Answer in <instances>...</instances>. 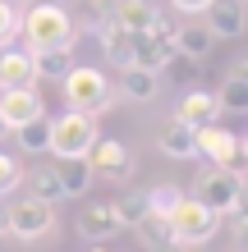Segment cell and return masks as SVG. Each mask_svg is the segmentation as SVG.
Wrapping results in <instances>:
<instances>
[{
	"instance_id": "6da1fadb",
	"label": "cell",
	"mask_w": 248,
	"mask_h": 252,
	"mask_svg": "<svg viewBox=\"0 0 248 252\" xmlns=\"http://www.w3.org/2000/svg\"><path fill=\"white\" fill-rule=\"evenodd\" d=\"M19 37L28 51H46V46H74L78 37V23L74 14L55 0H37V5L23 9V23H19Z\"/></svg>"
},
{
	"instance_id": "7a4b0ae2",
	"label": "cell",
	"mask_w": 248,
	"mask_h": 252,
	"mask_svg": "<svg viewBox=\"0 0 248 252\" xmlns=\"http://www.w3.org/2000/svg\"><path fill=\"white\" fill-rule=\"evenodd\" d=\"M60 92H65V106L69 110H83V115H106L115 106V83L106 78V69H92V64H74L60 78Z\"/></svg>"
},
{
	"instance_id": "3957f363",
	"label": "cell",
	"mask_w": 248,
	"mask_h": 252,
	"mask_svg": "<svg viewBox=\"0 0 248 252\" xmlns=\"http://www.w3.org/2000/svg\"><path fill=\"white\" fill-rule=\"evenodd\" d=\"M51 234H55V202L19 197V202L5 206V216H0V239L33 243V239H51Z\"/></svg>"
},
{
	"instance_id": "277c9868",
	"label": "cell",
	"mask_w": 248,
	"mask_h": 252,
	"mask_svg": "<svg viewBox=\"0 0 248 252\" xmlns=\"http://www.w3.org/2000/svg\"><path fill=\"white\" fill-rule=\"evenodd\" d=\"M170 229H175V239H179L184 248H202V243H212L216 234H221V216L212 211V206H202L193 192H179V202L170 206Z\"/></svg>"
},
{
	"instance_id": "5b68a950",
	"label": "cell",
	"mask_w": 248,
	"mask_h": 252,
	"mask_svg": "<svg viewBox=\"0 0 248 252\" xmlns=\"http://www.w3.org/2000/svg\"><path fill=\"white\" fill-rule=\"evenodd\" d=\"M97 138H101V128H97V115L65 110L60 120H51V142H46V152H51L55 160H65V156H87Z\"/></svg>"
},
{
	"instance_id": "8992f818",
	"label": "cell",
	"mask_w": 248,
	"mask_h": 252,
	"mask_svg": "<svg viewBox=\"0 0 248 252\" xmlns=\"http://www.w3.org/2000/svg\"><path fill=\"white\" fill-rule=\"evenodd\" d=\"M239 184H244V174L235 170V165H207L193 179V197L202 202V206H212L216 216H230V202H235V192H239Z\"/></svg>"
},
{
	"instance_id": "52a82bcc",
	"label": "cell",
	"mask_w": 248,
	"mask_h": 252,
	"mask_svg": "<svg viewBox=\"0 0 248 252\" xmlns=\"http://www.w3.org/2000/svg\"><path fill=\"white\" fill-rule=\"evenodd\" d=\"M170 37H175V23L166 19V14L156 19V28H152V32H134V64H138V69L161 73V69L170 64V55H175Z\"/></svg>"
},
{
	"instance_id": "ba28073f",
	"label": "cell",
	"mask_w": 248,
	"mask_h": 252,
	"mask_svg": "<svg viewBox=\"0 0 248 252\" xmlns=\"http://www.w3.org/2000/svg\"><path fill=\"white\" fill-rule=\"evenodd\" d=\"M87 165H92L97 179L120 184V179L134 174V152H129V142H120V138H97L92 152H87Z\"/></svg>"
},
{
	"instance_id": "9c48e42d",
	"label": "cell",
	"mask_w": 248,
	"mask_h": 252,
	"mask_svg": "<svg viewBox=\"0 0 248 252\" xmlns=\"http://www.w3.org/2000/svg\"><path fill=\"white\" fill-rule=\"evenodd\" d=\"M37 115H46V101H41L37 87H5L0 92V120H5L9 133L28 120H37Z\"/></svg>"
},
{
	"instance_id": "30bf717a",
	"label": "cell",
	"mask_w": 248,
	"mask_h": 252,
	"mask_svg": "<svg viewBox=\"0 0 248 252\" xmlns=\"http://www.w3.org/2000/svg\"><path fill=\"white\" fill-rule=\"evenodd\" d=\"M216 41H221V37H216L212 28H207V19L198 14V19H184L179 28H175L170 46H175V55H188V60H198V64H202V60L216 51Z\"/></svg>"
},
{
	"instance_id": "8fae6325",
	"label": "cell",
	"mask_w": 248,
	"mask_h": 252,
	"mask_svg": "<svg viewBox=\"0 0 248 252\" xmlns=\"http://www.w3.org/2000/svg\"><path fill=\"white\" fill-rule=\"evenodd\" d=\"M156 152L161 156H170V160H193L198 156V128L188 124V120H166L161 124V133H156Z\"/></svg>"
},
{
	"instance_id": "7c38bea8",
	"label": "cell",
	"mask_w": 248,
	"mask_h": 252,
	"mask_svg": "<svg viewBox=\"0 0 248 252\" xmlns=\"http://www.w3.org/2000/svg\"><path fill=\"white\" fill-rule=\"evenodd\" d=\"M198 156L207 165H235L239 160V138L221 124H202L198 128Z\"/></svg>"
},
{
	"instance_id": "4fadbf2b",
	"label": "cell",
	"mask_w": 248,
	"mask_h": 252,
	"mask_svg": "<svg viewBox=\"0 0 248 252\" xmlns=\"http://www.w3.org/2000/svg\"><path fill=\"white\" fill-rule=\"evenodd\" d=\"M5 87H37V64L28 46H0V92Z\"/></svg>"
},
{
	"instance_id": "5bb4252c",
	"label": "cell",
	"mask_w": 248,
	"mask_h": 252,
	"mask_svg": "<svg viewBox=\"0 0 248 252\" xmlns=\"http://www.w3.org/2000/svg\"><path fill=\"white\" fill-rule=\"evenodd\" d=\"M110 234H120L115 206H110V202H87L83 211H78V239H87V243H106Z\"/></svg>"
},
{
	"instance_id": "9a60e30c",
	"label": "cell",
	"mask_w": 248,
	"mask_h": 252,
	"mask_svg": "<svg viewBox=\"0 0 248 252\" xmlns=\"http://www.w3.org/2000/svg\"><path fill=\"white\" fill-rule=\"evenodd\" d=\"M175 115H179V120H188L193 128H202V124H216V120H221V106H216V92H202V87H188V92L179 96V106H175Z\"/></svg>"
},
{
	"instance_id": "2e32d148",
	"label": "cell",
	"mask_w": 248,
	"mask_h": 252,
	"mask_svg": "<svg viewBox=\"0 0 248 252\" xmlns=\"http://www.w3.org/2000/svg\"><path fill=\"white\" fill-rule=\"evenodd\" d=\"M115 92H120L124 101H138V106H147V101L161 92V73L129 64V69H120V87H115Z\"/></svg>"
},
{
	"instance_id": "e0dca14e",
	"label": "cell",
	"mask_w": 248,
	"mask_h": 252,
	"mask_svg": "<svg viewBox=\"0 0 248 252\" xmlns=\"http://www.w3.org/2000/svg\"><path fill=\"white\" fill-rule=\"evenodd\" d=\"M97 37H101V55H106L110 69H129L134 64V32H124V28L110 19L106 28H97Z\"/></svg>"
},
{
	"instance_id": "ac0fdd59",
	"label": "cell",
	"mask_w": 248,
	"mask_h": 252,
	"mask_svg": "<svg viewBox=\"0 0 248 252\" xmlns=\"http://www.w3.org/2000/svg\"><path fill=\"white\" fill-rule=\"evenodd\" d=\"M202 19H207V28L216 37H239L248 28V9L239 5V0H212V9L202 14Z\"/></svg>"
},
{
	"instance_id": "d6986e66",
	"label": "cell",
	"mask_w": 248,
	"mask_h": 252,
	"mask_svg": "<svg viewBox=\"0 0 248 252\" xmlns=\"http://www.w3.org/2000/svg\"><path fill=\"white\" fill-rule=\"evenodd\" d=\"M156 19H161V9H156L152 0H120V5H115V23H120L124 32H152Z\"/></svg>"
},
{
	"instance_id": "ffe728a7",
	"label": "cell",
	"mask_w": 248,
	"mask_h": 252,
	"mask_svg": "<svg viewBox=\"0 0 248 252\" xmlns=\"http://www.w3.org/2000/svg\"><path fill=\"white\" fill-rule=\"evenodd\" d=\"M33 64H37V78L60 83L65 73L78 64V55H74V46H46V51H33Z\"/></svg>"
},
{
	"instance_id": "44dd1931",
	"label": "cell",
	"mask_w": 248,
	"mask_h": 252,
	"mask_svg": "<svg viewBox=\"0 0 248 252\" xmlns=\"http://www.w3.org/2000/svg\"><path fill=\"white\" fill-rule=\"evenodd\" d=\"M55 174H60V184H65V197H78V192L92 188V165H87V156H65V160H55Z\"/></svg>"
},
{
	"instance_id": "7402d4cb",
	"label": "cell",
	"mask_w": 248,
	"mask_h": 252,
	"mask_svg": "<svg viewBox=\"0 0 248 252\" xmlns=\"http://www.w3.org/2000/svg\"><path fill=\"white\" fill-rule=\"evenodd\" d=\"M110 206H115V220H120V229H134L138 220H147V216H152L147 188H129V192H120Z\"/></svg>"
},
{
	"instance_id": "603a6c76",
	"label": "cell",
	"mask_w": 248,
	"mask_h": 252,
	"mask_svg": "<svg viewBox=\"0 0 248 252\" xmlns=\"http://www.w3.org/2000/svg\"><path fill=\"white\" fill-rule=\"evenodd\" d=\"M23 184L33 188V197H41V202H65V184H60V174H55V165H37V170H28V174H23Z\"/></svg>"
},
{
	"instance_id": "cb8c5ba5",
	"label": "cell",
	"mask_w": 248,
	"mask_h": 252,
	"mask_svg": "<svg viewBox=\"0 0 248 252\" xmlns=\"http://www.w3.org/2000/svg\"><path fill=\"white\" fill-rule=\"evenodd\" d=\"M14 138H19V152L41 156V152H46V142H51V120H46V115H37V120H28V124L14 128Z\"/></svg>"
},
{
	"instance_id": "d4e9b609",
	"label": "cell",
	"mask_w": 248,
	"mask_h": 252,
	"mask_svg": "<svg viewBox=\"0 0 248 252\" xmlns=\"http://www.w3.org/2000/svg\"><path fill=\"white\" fill-rule=\"evenodd\" d=\"M216 106L230 115H248V83H239L235 73H225V83L216 87Z\"/></svg>"
},
{
	"instance_id": "484cf974",
	"label": "cell",
	"mask_w": 248,
	"mask_h": 252,
	"mask_svg": "<svg viewBox=\"0 0 248 252\" xmlns=\"http://www.w3.org/2000/svg\"><path fill=\"white\" fill-rule=\"evenodd\" d=\"M134 234H138V243H142V248H161V243H170V239H175L170 220H166V216H156V211H152L147 220H138Z\"/></svg>"
},
{
	"instance_id": "4316f807",
	"label": "cell",
	"mask_w": 248,
	"mask_h": 252,
	"mask_svg": "<svg viewBox=\"0 0 248 252\" xmlns=\"http://www.w3.org/2000/svg\"><path fill=\"white\" fill-rule=\"evenodd\" d=\"M78 5H83V28L97 32V28H106L115 19V5H120V0H78Z\"/></svg>"
},
{
	"instance_id": "83f0119b",
	"label": "cell",
	"mask_w": 248,
	"mask_h": 252,
	"mask_svg": "<svg viewBox=\"0 0 248 252\" xmlns=\"http://www.w3.org/2000/svg\"><path fill=\"white\" fill-rule=\"evenodd\" d=\"M19 23H23V9L14 0H0V46H14L19 41Z\"/></svg>"
},
{
	"instance_id": "f1b7e54d",
	"label": "cell",
	"mask_w": 248,
	"mask_h": 252,
	"mask_svg": "<svg viewBox=\"0 0 248 252\" xmlns=\"http://www.w3.org/2000/svg\"><path fill=\"white\" fill-rule=\"evenodd\" d=\"M179 192H184L179 184L161 179V184H152V188H147V202H152V211H156V216H170V206L179 202Z\"/></svg>"
},
{
	"instance_id": "f546056e",
	"label": "cell",
	"mask_w": 248,
	"mask_h": 252,
	"mask_svg": "<svg viewBox=\"0 0 248 252\" xmlns=\"http://www.w3.org/2000/svg\"><path fill=\"white\" fill-rule=\"evenodd\" d=\"M23 174H28V170L19 165V160L0 152V197H9V192H19V188H23Z\"/></svg>"
},
{
	"instance_id": "4dcf8cb0",
	"label": "cell",
	"mask_w": 248,
	"mask_h": 252,
	"mask_svg": "<svg viewBox=\"0 0 248 252\" xmlns=\"http://www.w3.org/2000/svg\"><path fill=\"white\" fill-rule=\"evenodd\" d=\"M230 220H235V225H239V220H248V179L239 184V192H235V202H230Z\"/></svg>"
},
{
	"instance_id": "1f68e13d",
	"label": "cell",
	"mask_w": 248,
	"mask_h": 252,
	"mask_svg": "<svg viewBox=\"0 0 248 252\" xmlns=\"http://www.w3.org/2000/svg\"><path fill=\"white\" fill-rule=\"evenodd\" d=\"M170 5L179 9L184 19H198V14H207V9H212V0H170Z\"/></svg>"
},
{
	"instance_id": "d6a6232c",
	"label": "cell",
	"mask_w": 248,
	"mask_h": 252,
	"mask_svg": "<svg viewBox=\"0 0 248 252\" xmlns=\"http://www.w3.org/2000/svg\"><path fill=\"white\" fill-rule=\"evenodd\" d=\"M230 73H235L239 83H248V55H244V60H235V64H230Z\"/></svg>"
},
{
	"instance_id": "836d02e7",
	"label": "cell",
	"mask_w": 248,
	"mask_h": 252,
	"mask_svg": "<svg viewBox=\"0 0 248 252\" xmlns=\"http://www.w3.org/2000/svg\"><path fill=\"white\" fill-rule=\"evenodd\" d=\"M147 252H193V248H184L179 239H170V243H161V248H147Z\"/></svg>"
},
{
	"instance_id": "e575fe53",
	"label": "cell",
	"mask_w": 248,
	"mask_h": 252,
	"mask_svg": "<svg viewBox=\"0 0 248 252\" xmlns=\"http://www.w3.org/2000/svg\"><path fill=\"white\" fill-rule=\"evenodd\" d=\"M235 234H239V243L248 248V220H239V229H235Z\"/></svg>"
},
{
	"instance_id": "d590c367",
	"label": "cell",
	"mask_w": 248,
	"mask_h": 252,
	"mask_svg": "<svg viewBox=\"0 0 248 252\" xmlns=\"http://www.w3.org/2000/svg\"><path fill=\"white\" fill-rule=\"evenodd\" d=\"M239 156H244V165H248V133L239 138Z\"/></svg>"
},
{
	"instance_id": "8d00e7d4",
	"label": "cell",
	"mask_w": 248,
	"mask_h": 252,
	"mask_svg": "<svg viewBox=\"0 0 248 252\" xmlns=\"http://www.w3.org/2000/svg\"><path fill=\"white\" fill-rule=\"evenodd\" d=\"M55 5H65V9H74V5H78V0H55Z\"/></svg>"
},
{
	"instance_id": "74e56055",
	"label": "cell",
	"mask_w": 248,
	"mask_h": 252,
	"mask_svg": "<svg viewBox=\"0 0 248 252\" xmlns=\"http://www.w3.org/2000/svg\"><path fill=\"white\" fill-rule=\"evenodd\" d=\"M14 5H19V9H28V5H37V0H14Z\"/></svg>"
},
{
	"instance_id": "f35d334b",
	"label": "cell",
	"mask_w": 248,
	"mask_h": 252,
	"mask_svg": "<svg viewBox=\"0 0 248 252\" xmlns=\"http://www.w3.org/2000/svg\"><path fill=\"white\" fill-rule=\"evenodd\" d=\"M92 252H110V248H106V243H97V248H92Z\"/></svg>"
},
{
	"instance_id": "ab89813d",
	"label": "cell",
	"mask_w": 248,
	"mask_h": 252,
	"mask_svg": "<svg viewBox=\"0 0 248 252\" xmlns=\"http://www.w3.org/2000/svg\"><path fill=\"white\" fill-rule=\"evenodd\" d=\"M5 133H9V128H5V120H0V138H5Z\"/></svg>"
},
{
	"instance_id": "60d3db41",
	"label": "cell",
	"mask_w": 248,
	"mask_h": 252,
	"mask_svg": "<svg viewBox=\"0 0 248 252\" xmlns=\"http://www.w3.org/2000/svg\"><path fill=\"white\" fill-rule=\"evenodd\" d=\"M239 5H244V9H248V0H239Z\"/></svg>"
}]
</instances>
